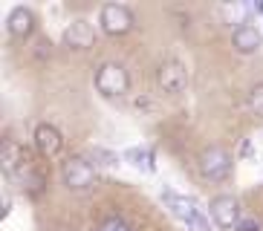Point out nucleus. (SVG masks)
<instances>
[{
	"instance_id": "nucleus-1",
	"label": "nucleus",
	"mask_w": 263,
	"mask_h": 231,
	"mask_svg": "<svg viewBox=\"0 0 263 231\" xmlns=\"http://www.w3.org/2000/svg\"><path fill=\"white\" fill-rule=\"evenodd\" d=\"M197 165H200V174L209 179V182H226V179L232 177V156H229V150L220 147V145L202 147Z\"/></svg>"
},
{
	"instance_id": "nucleus-2",
	"label": "nucleus",
	"mask_w": 263,
	"mask_h": 231,
	"mask_svg": "<svg viewBox=\"0 0 263 231\" xmlns=\"http://www.w3.org/2000/svg\"><path fill=\"white\" fill-rule=\"evenodd\" d=\"M61 179L70 191H87L96 185V168L93 162L84 159V156H70V159L61 165Z\"/></svg>"
},
{
	"instance_id": "nucleus-3",
	"label": "nucleus",
	"mask_w": 263,
	"mask_h": 231,
	"mask_svg": "<svg viewBox=\"0 0 263 231\" xmlns=\"http://www.w3.org/2000/svg\"><path fill=\"white\" fill-rule=\"evenodd\" d=\"M127 87H130V75L122 64L104 61L96 69V90L101 95H122V92H127Z\"/></svg>"
},
{
	"instance_id": "nucleus-4",
	"label": "nucleus",
	"mask_w": 263,
	"mask_h": 231,
	"mask_svg": "<svg viewBox=\"0 0 263 231\" xmlns=\"http://www.w3.org/2000/svg\"><path fill=\"white\" fill-rule=\"evenodd\" d=\"M156 84H159V90L168 92V95H177V92H182L188 87V69L182 61H177V58H165L162 64H159V69H156Z\"/></svg>"
},
{
	"instance_id": "nucleus-5",
	"label": "nucleus",
	"mask_w": 263,
	"mask_h": 231,
	"mask_svg": "<svg viewBox=\"0 0 263 231\" xmlns=\"http://www.w3.org/2000/svg\"><path fill=\"white\" fill-rule=\"evenodd\" d=\"M99 23L107 35H127L133 29V12L124 3H104L101 6V15H99Z\"/></svg>"
},
{
	"instance_id": "nucleus-6",
	"label": "nucleus",
	"mask_w": 263,
	"mask_h": 231,
	"mask_svg": "<svg viewBox=\"0 0 263 231\" xmlns=\"http://www.w3.org/2000/svg\"><path fill=\"white\" fill-rule=\"evenodd\" d=\"M96 44V26L87 17H72L64 26V46L76 49V52H87Z\"/></svg>"
},
{
	"instance_id": "nucleus-7",
	"label": "nucleus",
	"mask_w": 263,
	"mask_h": 231,
	"mask_svg": "<svg viewBox=\"0 0 263 231\" xmlns=\"http://www.w3.org/2000/svg\"><path fill=\"white\" fill-rule=\"evenodd\" d=\"M211 220H214L217 228H234L240 223V202L234 194H217L211 200Z\"/></svg>"
},
{
	"instance_id": "nucleus-8",
	"label": "nucleus",
	"mask_w": 263,
	"mask_h": 231,
	"mask_svg": "<svg viewBox=\"0 0 263 231\" xmlns=\"http://www.w3.org/2000/svg\"><path fill=\"white\" fill-rule=\"evenodd\" d=\"M35 147H38V153L44 156V159H55L64 147L61 130L49 122H41L38 127H35Z\"/></svg>"
},
{
	"instance_id": "nucleus-9",
	"label": "nucleus",
	"mask_w": 263,
	"mask_h": 231,
	"mask_svg": "<svg viewBox=\"0 0 263 231\" xmlns=\"http://www.w3.org/2000/svg\"><path fill=\"white\" fill-rule=\"evenodd\" d=\"M232 46L240 55H255L263 46V32L257 26H252V23L240 26V29H232Z\"/></svg>"
},
{
	"instance_id": "nucleus-10",
	"label": "nucleus",
	"mask_w": 263,
	"mask_h": 231,
	"mask_svg": "<svg viewBox=\"0 0 263 231\" xmlns=\"http://www.w3.org/2000/svg\"><path fill=\"white\" fill-rule=\"evenodd\" d=\"M6 29H9V35H12V38L26 41L32 32H35V15H32V9L15 6L12 12H9V17H6Z\"/></svg>"
},
{
	"instance_id": "nucleus-11",
	"label": "nucleus",
	"mask_w": 263,
	"mask_h": 231,
	"mask_svg": "<svg viewBox=\"0 0 263 231\" xmlns=\"http://www.w3.org/2000/svg\"><path fill=\"white\" fill-rule=\"evenodd\" d=\"M162 202H165V208H168L171 214L177 217V220H182L185 225H188V220L197 214V202L188 200V197H182V194H177V191H162Z\"/></svg>"
},
{
	"instance_id": "nucleus-12",
	"label": "nucleus",
	"mask_w": 263,
	"mask_h": 231,
	"mask_svg": "<svg viewBox=\"0 0 263 231\" xmlns=\"http://www.w3.org/2000/svg\"><path fill=\"white\" fill-rule=\"evenodd\" d=\"M220 15H223L226 23H232L234 29H240V26H246V23H249L252 6L243 3V0H226L223 6H220Z\"/></svg>"
},
{
	"instance_id": "nucleus-13",
	"label": "nucleus",
	"mask_w": 263,
	"mask_h": 231,
	"mask_svg": "<svg viewBox=\"0 0 263 231\" xmlns=\"http://www.w3.org/2000/svg\"><path fill=\"white\" fill-rule=\"evenodd\" d=\"M124 162L133 165L136 170H142V174H151L154 170V153H151V147H127L124 150Z\"/></svg>"
},
{
	"instance_id": "nucleus-14",
	"label": "nucleus",
	"mask_w": 263,
	"mask_h": 231,
	"mask_svg": "<svg viewBox=\"0 0 263 231\" xmlns=\"http://www.w3.org/2000/svg\"><path fill=\"white\" fill-rule=\"evenodd\" d=\"M188 231H211V220L202 208H197V214L188 220Z\"/></svg>"
},
{
	"instance_id": "nucleus-15",
	"label": "nucleus",
	"mask_w": 263,
	"mask_h": 231,
	"mask_svg": "<svg viewBox=\"0 0 263 231\" xmlns=\"http://www.w3.org/2000/svg\"><path fill=\"white\" fill-rule=\"evenodd\" d=\"M249 107H252V113L257 119H263V84L252 87V92H249Z\"/></svg>"
},
{
	"instance_id": "nucleus-16",
	"label": "nucleus",
	"mask_w": 263,
	"mask_h": 231,
	"mask_svg": "<svg viewBox=\"0 0 263 231\" xmlns=\"http://www.w3.org/2000/svg\"><path fill=\"white\" fill-rule=\"evenodd\" d=\"M99 231H130V225L124 223L122 217H110L107 223H101Z\"/></svg>"
},
{
	"instance_id": "nucleus-17",
	"label": "nucleus",
	"mask_w": 263,
	"mask_h": 231,
	"mask_svg": "<svg viewBox=\"0 0 263 231\" xmlns=\"http://www.w3.org/2000/svg\"><path fill=\"white\" fill-rule=\"evenodd\" d=\"M49 52H52V44H49V38H38V44H35V58L47 61Z\"/></svg>"
},
{
	"instance_id": "nucleus-18",
	"label": "nucleus",
	"mask_w": 263,
	"mask_h": 231,
	"mask_svg": "<svg viewBox=\"0 0 263 231\" xmlns=\"http://www.w3.org/2000/svg\"><path fill=\"white\" fill-rule=\"evenodd\" d=\"M234 231H260V223L255 217H240V223L234 225Z\"/></svg>"
},
{
	"instance_id": "nucleus-19",
	"label": "nucleus",
	"mask_w": 263,
	"mask_h": 231,
	"mask_svg": "<svg viewBox=\"0 0 263 231\" xmlns=\"http://www.w3.org/2000/svg\"><path fill=\"white\" fill-rule=\"evenodd\" d=\"M9 211H12V197H3V200H0V217H9Z\"/></svg>"
}]
</instances>
